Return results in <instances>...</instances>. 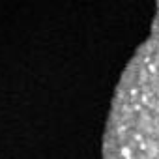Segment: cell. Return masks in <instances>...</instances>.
Masks as SVG:
<instances>
[{"mask_svg": "<svg viewBox=\"0 0 159 159\" xmlns=\"http://www.w3.org/2000/svg\"><path fill=\"white\" fill-rule=\"evenodd\" d=\"M103 159H159V4L146 39L116 86Z\"/></svg>", "mask_w": 159, "mask_h": 159, "instance_id": "cell-1", "label": "cell"}]
</instances>
